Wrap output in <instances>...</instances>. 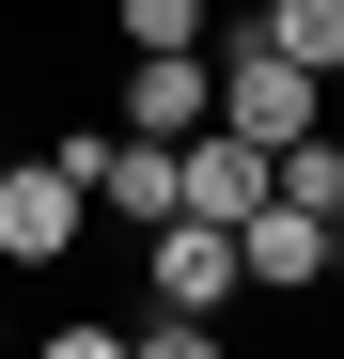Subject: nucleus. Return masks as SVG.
I'll list each match as a JSON object with an SVG mask.
<instances>
[{
  "instance_id": "obj_1",
  "label": "nucleus",
  "mask_w": 344,
  "mask_h": 359,
  "mask_svg": "<svg viewBox=\"0 0 344 359\" xmlns=\"http://www.w3.org/2000/svg\"><path fill=\"white\" fill-rule=\"evenodd\" d=\"M79 219H94V188H79V141H63V156H0V266H16V281L79 266Z\"/></svg>"
},
{
  "instance_id": "obj_2",
  "label": "nucleus",
  "mask_w": 344,
  "mask_h": 359,
  "mask_svg": "<svg viewBox=\"0 0 344 359\" xmlns=\"http://www.w3.org/2000/svg\"><path fill=\"white\" fill-rule=\"evenodd\" d=\"M141 297H157V313H235V234H219V219H157L141 234Z\"/></svg>"
},
{
  "instance_id": "obj_3",
  "label": "nucleus",
  "mask_w": 344,
  "mask_h": 359,
  "mask_svg": "<svg viewBox=\"0 0 344 359\" xmlns=\"http://www.w3.org/2000/svg\"><path fill=\"white\" fill-rule=\"evenodd\" d=\"M344 266V219H313V203H251L235 219V281H266V297H313Z\"/></svg>"
},
{
  "instance_id": "obj_4",
  "label": "nucleus",
  "mask_w": 344,
  "mask_h": 359,
  "mask_svg": "<svg viewBox=\"0 0 344 359\" xmlns=\"http://www.w3.org/2000/svg\"><path fill=\"white\" fill-rule=\"evenodd\" d=\"M79 188H94V219L157 234V219H172V141H126V126H94V141H79Z\"/></svg>"
},
{
  "instance_id": "obj_5",
  "label": "nucleus",
  "mask_w": 344,
  "mask_h": 359,
  "mask_svg": "<svg viewBox=\"0 0 344 359\" xmlns=\"http://www.w3.org/2000/svg\"><path fill=\"white\" fill-rule=\"evenodd\" d=\"M126 141H188L204 126V47H126V109H110Z\"/></svg>"
},
{
  "instance_id": "obj_6",
  "label": "nucleus",
  "mask_w": 344,
  "mask_h": 359,
  "mask_svg": "<svg viewBox=\"0 0 344 359\" xmlns=\"http://www.w3.org/2000/svg\"><path fill=\"white\" fill-rule=\"evenodd\" d=\"M251 32L282 47V63H313V79H344V0H266Z\"/></svg>"
},
{
  "instance_id": "obj_7",
  "label": "nucleus",
  "mask_w": 344,
  "mask_h": 359,
  "mask_svg": "<svg viewBox=\"0 0 344 359\" xmlns=\"http://www.w3.org/2000/svg\"><path fill=\"white\" fill-rule=\"evenodd\" d=\"M110 32H126V47H204L219 16H204V0H110Z\"/></svg>"
},
{
  "instance_id": "obj_8",
  "label": "nucleus",
  "mask_w": 344,
  "mask_h": 359,
  "mask_svg": "<svg viewBox=\"0 0 344 359\" xmlns=\"http://www.w3.org/2000/svg\"><path fill=\"white\" fill-rule=\"evenodd\" d=\"M126 359H235V344H219V313H157V328H126Z\"/></svg>"
},
{
  "instance_id": "obj_9",
  "label": "nucleus",
  "mask_w": 344,
  "mask_h": 359,
  "mask_svg": "<svg viewBox=\"0 0 344 359\" xmlns=\"http://www.w3.org/2000/svg\"><path fill=\"white\" fill-rule=\"evenodd\" d=\"M32 359H126V328H94V313H63V328H47Z\"/></svg>"
},
{
  "instance_id": "obj_10",
  "label": "nucleus",
  "mask_w": 344,
  "mask_h": 359,
  "mask_svg": "<svg viewBox=\"0 0 344 359\" xmlns=\"http://www.w3.org/2000/svg\"><path fill=\"white\" fill-rule=\"evenodd\" d=\"M0 94H16V63H0Z\"/></svg>"
},
{
  "instance_id": "obj_11",
  "label": "nucleus",
  "mask_w": 344,
  "mask_h": 359,
  "mask_svg": "<svg viewBox=\"0 0 344 359\" xmlns=\"http://www.w3.org/2000/svg\"><path fill=\"white\" fill-rule=\"evenodd\" d=\"M0 156H16V141H0Z\"/></svg>"
}]
</instances>
